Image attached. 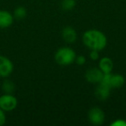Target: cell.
<instances>
[{"label": "cell", "instance_id": "obj_1", "mask_svg": "<svg viewBox=\"0 0 126 126\" xmlns=\"http://www.w3.org/2000/svg\"><path fill=\"white\" fill-rule=\"evenodd\" d=\"M83 42L90 49L101 51L106 47L107 38L99 30H89L83 35Z\"/></svg>", "mask_w": 126, "mask_h": 126}, {"label": "cell", "instance_id": "obj_2", "mask_svg": "<svg viewBox=\"0 0 126 126\" xmlns=\"http://www.w3.org/2000/svg\"><path fill=\"white\" fill-rule=\"evenodd\" d=\"M76 54L74 49L69 47H63L59 48L54 54L56 63L61 66H69L75 61Z\"/></svg>", "mask_w": 126, "mask_h": 126}, {"label": "cell", "instance_id": "obj_3", "mask_svg": "<svg viewBox=\"0 0 126 126\" xmlns=\"http://www.w3.org/2000/svg\"><path fill=\"white\" fill-rule=\"evenodd\" d=\"M102 83L108 86L109 87L111 88H120L125 83L124 77L121 74H104V77L101 80Z\"/></svg>", "mask_w": 126, "mask_h": 126}, {"label": "cell", "instance_id": "obj_4", "mask_svg": "<svg viewBox=\"0 0 126 126\" xmlns=\"http://www.w3.org/2000/svg\"><path fill=\"white\" fill-rule=\"evenodd\" d=\"M17 106V99L12 94L5 93L0 97V108L4 111H11Z\"/></svg>", "mask_w": 126, "mask_h": 126}, {"label": "cell", "instance_id": "obj_5", "mask_svg": "<svg viewBox=\"0 0 126 126\" xmlns=\"http://www.w3.org/2000/svg\"><path fill=\"white\" fill-rule=\"evenodd\" d=\"M105 115L99 107H93L88 112V120L93 125H101L104 124Z\"/></svg>", "mask_w": 126, "mask_h": 126}, {"label": "cell", "instance_id": "obj_6", "mask_svg": "<svg viewBox=\"0 0 126 126\" xmlns=\"http://www.w3.org/2000/svg\"><path fill=\"white\" fill-rule=\"evenodd\" d=\"M13 63L10 59L3 55H0V77L6 78L13 72Z\"/></svg>", "mask_w": 126, "mask_h": 126}, {"label": "cell", "instance_id": "obj_7", "mask_svg": "<svg viewBox=\"0 0 126 126\" xmlns=\"http://www.w3.org/2000/svg\"><path fill=\"white\" fill-rule=\"evenodd\" d=\"M104 77V73L98 67H92L86 71L85 74L86 79L93 84H98Z\"/></svg>", "mask_w": 126, "mask_h": 126}, {"label": "cell", "instance_id": "obj_8", "mask_svg": "<svg viewBox=\"0 0 126 126\" xmlns=\"http://www.w3.org/2000/svg\"><path fill=\"white\" fill-rule=\"evenodd\" d=\"M110 88L102 82H99L95 89V96L100 101H105L110 97Z\"/></svg>", "mask_w": 126, "mask_h": 126}, {"label": "cell", "instance_id": "obj_9", "mask_svg": "<svg viewBox=\"0 0 126 126\" xmlns=\"http://www.w3.org/2000/svg\"><path fill=\"white\" fill-rule=\"evenodd\" d=\"M61 35L63 40L67 43H74L77 40V32L73 27L70 26L65 27L63 29Z\"/></svg>", "mask_w": 126, "mask_h": 126}, {"label": "cell", "instance_id": "obj_10", "mask_svg": "<svg viewBox=\"0 0 126 126\" xmlns=\"http://www.w3.org/2000/svg\"><path fill=\"white\" fill-rule=\"evenodd\" d=\"M14 16L6 11H0V28L5 29L13 23Z\"/></svg>", "mask_w": 126, "mask_h": 126}, {"label": "cell", "instance_id": "obj_11", "mask_svg": "<svg viewBox=\"0 0 126 126\" xmlns=\"http://www.w3.org/2000/svg\"><path fill=\"white\" fill-rule=\"evenodd\" d=\"M98 68L104 73V74H110L113 69V61L109 57H103L98 63Z\"/></svg>", "mask_w": 126, "mask_h": 126}, {"label": "cell", "instance_id": "obj_12", "mask_svg": "<svg viewBox=\"0 0 126 126\" xmlns=\"http://www.w3.org/2000/svg\"><path fill=\"white\" fill-rule=\"evenodd\" d=\"M2 89L5 93L12 94L13 92L15 91V84L11 80L6 79V80H4V83H3Z\"/></svg>", "mask_w": 126, "mask_h": 126}, {"label": "cell", "instance_id": "obj_13", "mask_svg": "<svg viewBox=\"0 0 126 126\" xmlns=\"http://www.w3.org/2000/svg\"><path fill=\"white\" fill-rule=\"evenodd\" d=\"M75 5V0H62V2H61V8L63 11H70L74 10Z\"/></svg>", "mask_w": 126, "mask_h": 126}, {"label": "cell", "instance_id": "obj_14", "mask_svg": "<svg viewBox=\"0 0 126 126\" xmlns=\"http://www.w3.org/2000/svg\"><path fill=\"white\" fill-rule=\"evenodd\" d=\"M27 15V11L24 7L23 6H19L17 7L14 11V17H16V19H23Z\"/></svg>", "mask_w": 126, "mask_h": 126}, {"label": "cell", "instance_id": "obj_15", "mask_svg": "<svg viewBox=\"0 0 126 126\" xmlns=\"http://www.w3.org/2000/svg\"><path fill=\"white\" fill-rule=\"evenodd\" d=\"M75 61H76V63H77L78 65L83 66L85 64V63H86V58H85V56H83V55L76 56Z\"/></svg>", "mask_w": 126, "mask_h": 126}, {"label": "cell", "instance_id": "obj_16", "mask_svg": "<svg viewBox=\"0 0 126 126\" xmlns=\"http://www.w3.org/2000/svg\"><path fill=\"white\" fill-rule=\"evenodd\" d=\"M111 126H126V121L124 119H117L115 122L110 124Z\"/></svg>", "mask_w": 126, "mask_h": 126}, {"label": "cell", "instance_id": "obj_17", "mask_svg": "<svg viewBox=\"0 0 126 126\" xmlns=\"http://www.w3.org/2000/svg\"><path fill=\"white\" fill-rule=\"evenodd\" d=\"M99 51L98 50H94V49H91V52H90V58L93 61L95 60H98L99 57V54H98Z\"/></svg>", "mask_w": 126, "mask_h": 126}, {"label": "cell", "instance_id": "obj_18", "mask_svg": "<svg viewBox=\"0 0 126 126\" xmlns=\"http://www.w3.org/2000/svg\"><path fill=\"white\" fill-rule=\"evenodd\" d=\"M6 122V117L5 114H4V111L0 108V126L4 125Z\"/></svg>", "mask_w": 126, "mask_h": 126}]
</instances>
